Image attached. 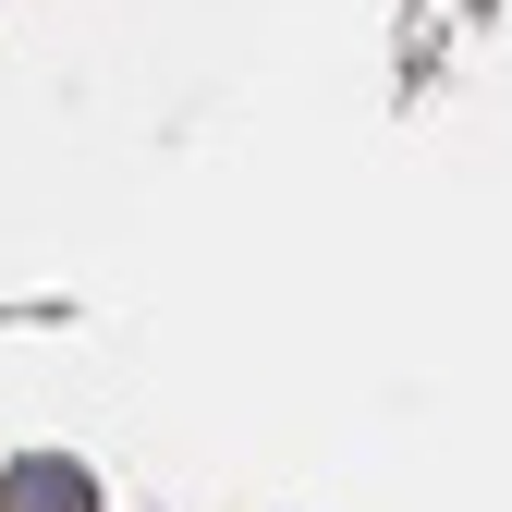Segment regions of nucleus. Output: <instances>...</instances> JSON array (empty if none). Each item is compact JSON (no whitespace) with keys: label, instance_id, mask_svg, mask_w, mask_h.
<instances>
[{"label":"nucleus","instance_id":"1","mask_svg":"<svg viewBox=\"0 0 512 512\" xmlns=\"http://www.w3.org/2000/svg\"><path fill=\"white\" fill-rule=\"evenodd\" d=\"M13 512H86V476L74 464H25L13 476Z\"/></svg>","mask_w":512,"mask_h":512}]
</instances>
